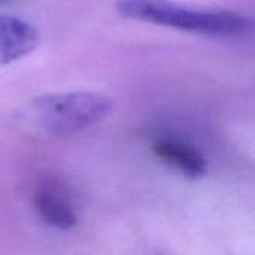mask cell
<instances>
[{"mask_svg":"<svg viewBox=\"0 0 255 255\" xmlns=\"http://www.w3.org/2000/svg\"><path fill=\"white\" fill-rule=\"evenodd\" d=\"M111 111L112 102L96 93H55L33 99L24 112V121L36 133L63 137L97 124Z\"/></svg>","mask_w":255,"mask_h":255,"instance_id":"obj_2","label":"cell"},{"mask_svg":"<svg viewBox=\"0 0 255 255\" xmlns=\"http://www.w3.org/2000/svg\"><path fill=\"white\" fill-rule=\"evenodd\" d=\"M34 208L39 217L54 229L69 230L76 224V214L72 206L51 188L37 190L34 196Z\"/></svg>","mask_w":255,"mask_h":255,"instance_id":"obj_5","label":"cell"},{"mask_svg":"<svg viewBox=\"0 0 255 255\" xmlns=\"http://www.w3.org/2000/svg\"><path fill=\"white\" fill-rule=\"evenodd\" d=\"M154 154L164 163L173 166L181 173L190 178H200L206 175L208 166L203 155L194 148L173 139L157 140L152 146Z\"/></svg>","mask_w":255,"mask_h":255,"instance_id":"obj_4","label":"cell"},{"mask_svg":"<svg viewBox=\"0 0 255 255\" xmlns=\"http://www.w3.org/2000/svg\"><path fill=\"white\" fill-rule=\"evenodd\" d=\"M117 12L128 19L215 37L242 36L253 25L250 18L238 12L193 7L170 0H120Z\"/></svg>","mask_w":255,"mask_h":255,"instance_id":"obj_1","label":"cell"},{"mask_svg":"<svg viewBox=\"0 0 255 255\" xmlns=\"http://www.w3.org/2000/svg\"><path fill=\"white\" fill-rule=\"evenodd\" d=\"M40 36L30 22L0 13V67L24 58L39 45Z\"/></svg>","mask_w":255,"mask_h":255,"instance_id":"obj_3","label":"cell"},{"mask_svg":"<svg viewBox=\"0 0 255 255\" xmlns=\"http://www.w3.org/2000/svg\"><path fill=\"white\" fill-rule=\"evenodd\" d=\"M9 0H0V4H3V3H7Z\"/></svg>","mask_w":255,"mask_h":255,"instance_id":"obj_6","label":"cell"}]
</instances>
